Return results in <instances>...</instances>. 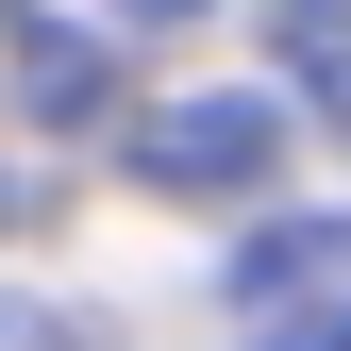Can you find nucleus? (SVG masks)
Instances as JSON below:
<instances>
[{
	"instance_id": "f03ea898",
	"label": "nucleus",
	"mask_w": 351,
	"mask_h": 351,
	"mask_svg": "<svg viewBox=\"0 0 351 351\" xmlns=\"http://www.w3.org/2000/svg\"><path fill=\"white\" fill-rule=\"evenodd\" d=\"M268 167H285V101L268 84H201V101L134 117V184H167V201H251Z\"/></svg>"
},
{
	"instance_id": "39448f33",
	"label": "nucleus",
	"mask_w": 351,
	"mask_h": 351,
	"mask_svg": "<svg viewBox=\"0 0 351 351\" xmlns=\"http://www.w3.org/2000/svg\"><path fill=\"white\" fill-rule=\"evenodd\" d=\"M184 17H217V0H84V34H184Z\"/></svg>"
},
{
	"instance_id": "f257e3e1",
	"label": "nucleus",
	"mask_w": 351,
	"mask_h": 351,
	"mask_svg": "<svg viewBox=\"0 0 351 351\" xmlns=\"http://www.w3.org/2000/svg\"><path fill=\"white\" fill-rule=\"evenodd\" d=\"M234 335L251 351H351V217L234 234Z\"/></svg>"
},
{
	"instance_id": "7ed1b4c3",
	"label": "nucleus",
	"mask_w": 351,
	"mask_h": 351,
	"mask_svg": "<svg viewBox=\"0 0 351 351\" xmlns=\"http://www.w3.org/2000/svg\"><path fill=\"white\" fill-rule=\"evenodd\" d=\"M0 51H17V84H34V117L51 134H84V117H117V34H67V17H0Z\"/></svg>"
},
{
	"instance_id": "20e7f679",
	"label": "nucleus",
	"mask_w": 351,
	"mask_h": 351,
	"mask_svg": "<svg viewBox=\"0 0 351 351\" xmlns=\"http://www.w3.org/2000/svg\"><path fill=\"white\" fill-rule=\"evenodd\" d=\"M0 351H84V318H51L34 285H0Z\"/></svg>"
}]
</instances>
